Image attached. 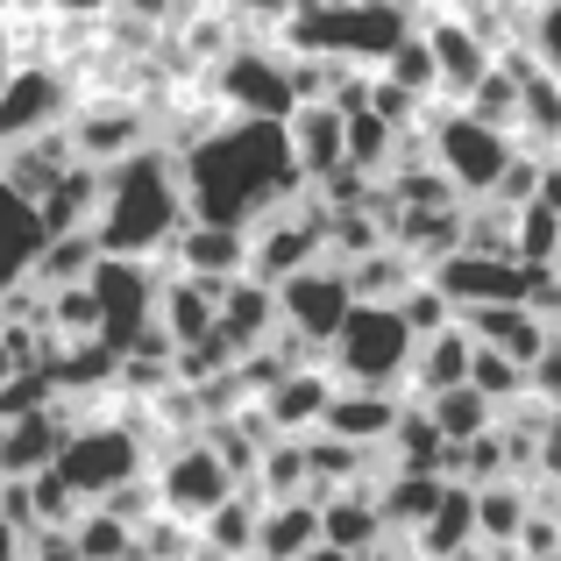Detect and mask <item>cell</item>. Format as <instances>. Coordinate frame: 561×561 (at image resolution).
<instances>
[{"mask_svg":"<svg viewBox=\"0 0 561 561\" xmlns=\"http://www.w3.org/2000/svg\"><path fill=\"white\" fill-rule=\"evenodd\" d=\"M179 171L192 220L206 228H263L291 199H306V171L291 157L285 122H228L192 157H179Z\"/></svg>","mask_w":561,"mask_h":561,"instance_id":"6da1fadb","label":"cell"},{"mask_svg":"<svg viewBox=\"0 0 561 561\" xmlns=\"http://www.w3.org/2000/svg\"><path fill=\"white\" fill-rule=\"evenodd\" d=\"M100 179H107V192H100V220H93L100 256L142 263V256L171 249L192 228L185 171H179L171 150H142V157H128V164H107Z\"/></svg>","mask_w":561,"mask_h":561,"instance_id":"7a4b0ae2","label":"cell"},{"mask_svg":"<svg viewBox=\"0 0 561 561\" xmlns=\"http://www.w3.org/2000/svg\"><path fill=\"white\" fill-rule=\"evenodd\" d=\"M426 157H434V171L448 179L462 199H491L497 179L512 171V157H519V142L505 136V128L477 122V114H434L426 107Z\"/></svg>","mask_w":561,"mask_h":561,"instance_id":"3957f363","label":"cell"},{"mask_svg":"<svg viewBox=\"0 0 561 561\" xmlns=\"http://www.w3.org/2000/svg\"><path fill=\"white\" fill-rule=\"evenodd\" d=\"M334 370H342L356 391H398L412 377V356H420V334L405 328L398 306H356L348 328L334 334Z\"/></svg>","mask_w":561,"mask_h":561,"instance_id":"277c9868","label":"cell"},{"mask_svg":"<svg viewBox=\"0 0 561 561\" xmlns=\"http://www.w3.org/2000/svg\"><path fill=\"white\" fill-rule=\"evenodd\" d=\"M57 477H65V491L79 497H114V491H128V483H142L150 469H142V434L136 426H79V434L65 440V455H57Z\"/></svg>","mask_w":561,"mask_h":561,"instance_id":"5b68a950","label":"cell"},{"mask_svg":"<svg viewBox=\"0 0 561 561\" xmlns=\"http://www.w3.org/2000/svg\"><path fill=\"white\" fill-rule=\"evenodd\" d=\"M328 256V206L320 199H291L285 214H271L263 228H249V277L256 285H285V277L313 271Z\"/></svg>","mask_w":561,"mask_h":561,"instance_id":"8992f818","label":"cell"},{"mask_svg":"<svg viewBox=\"0 0 561 561\" xmlns=\"http://www.w3.org/2000/svg\"><path fill=\"white\" fill-rule=\"evenodd\" d=\"M228 497H234V469H228V455H220L214 440L164 448V462H157V505H164L179 526H192V519L206 526Z\"/></svg>","mask_w":561,"mask_h":561,"instance_id":"52a82bcc","label":"cell"},{"mask_svg":"<svg viewBox=\"0 0 561 561\" xmlns=\"http://www.w3.org/2000/svg\"><path fill=\"white\" fill-rule=\"evenodd\" d=\"M214 93L234 122H291L299 114L291 57H277V50H228V65L214 71Z\"/></svg>","mask_w":561,"mask_h":561,"instance_id":"ba28073f","label":"cell"},{"mask_svg":"<svg viewBox=\"0 0 561 561\" xmlns=\"http://www.w3.org/2000/svg\"><path fill=\"white\" fill-rule=\"evenodd\" d=\"M277 306H285V334H299L306 348L328 356L334 334H342L348 313H356V291H348L342 263H313V271H299V277L277 285Z\"/></svg>","mask_w":561,"mask_h":561,"instance_id":"9c48e42d","label":"cell"},{"mask_svg":"<svg viewBox=\"0 0 561 561\" xmlns=\"http://www.w3.org/2000/svg\"><path fill=\"white\" fill-rule=\"evenodd\" d=\"M71 122V85L57 65H14L8 85H0V142L22 150V142H43Z\"/></svg>","mask_w":561,"mask_h":561,"instance_id":"30bf717a","label":"cell"},{"mask_svg":"<svg viewBox=\"0 0 561 561\" xmlns=\"http://www.w3.org/2000/svg\"><path fill=\"white\" fill-rule=\"evenodd\" d=\"M426 285H434L455 313L526 306V291H534V263H519V256H469V249H455L448 263H434V271H426Z\"/></svg>","mask_w":561,"mask_h":561,"instance_id":"8fae6325","label":"cell"},{"mask_svg":"<svg viewBox=\"0 0 561 561\" xmlns=\"http://www.w3.org/2000/svg\"><path fill=\"white\" fill-rule=\"evenodd\" d=\"M93 299H100V342H107L114 356H136L142 334L157 328V285H150V271L128 263V256H100Z\"/></svg>","mask_w":561,"mask_h":561,"instance_id":"7c38bea8","label":"cell"},{"mask_svg":"<svg viewBox=\"0 0 561 561\" xmlns=\"http://www.w3.org/2000/svg\"><path fill=\"white\" fill-rule=\"evenodd\" d=\"M65 136H71V157L93 164V171L157 150V142H150V114H142L136 100H93V107H71Z\"/></svg>","mask_w":561,"mask_h":561,"instance_id":"4fadbf2b","label":"cell"},{"mask_svg":"<svg viewBox=\"0 0 561 561\" xmlns=\"http://www.w3.org/2000/svg\"><path fill=\"white\" fill-rule=\"evenodd\" d=\"M277 334H285V306H277L271 285H256V277H234L228 299H220V328H214V348L228 363L256 356V348H271Z\"/></svg>","mask_w":561,"mask_h":561,"instance_id":"5bb4252c","label":"cell"},{"mask_svg":"<svg viewBox=\"0 0 561 561\" xmlns=\"http://www.w3.org/2000/svg\"><path fill=\"white\" fill-rule=\"evenodd\" d=\"M71 434H79V426H65V405L0 420V483H36L43 469H57V455H65Z\"/></svg>","mask_w":561,"mask_h":561,"instance_id":"9a60e30c","label":"cell"},{"mask_svg":"<svg viewBox=\"0 0 561 561\" xmlns=\"http://www.w3.org/2000/svg\"><path fill=\"white\" fill-rule=\"evenodd\" d=\"M426 50H434V65H440V93H448V100H462V107H469V93H477V85L497 71L491 36H483L477 22H455V14L426 22Z\"/></svg>","mask_w":561,"mask_h":561,"instance_id":"2e32d148","label":"cell"},{"mask_svg":"<svg viewBox=\"0 0 561 561\" xmlns=\"http://www.w3.org/2000/svg\"><path fill=\"white\" fill-rule=\"evenodd\" d=\"M291 136V157H299L306 185H328L334 171H348V114L334 107V100H313V107H299L285 122Z\"/></svg>","mask_w":561,"mask_h":561,"instance_id":"e0dca14e","label":"cell"},{"mask_svg":"<svg viewBox=\"0 0 561 561\" xmlns=\"http://www.w3.org/2000/svg\"><path fill=\"white\" fill-rule=\"evenodd\" d=\"M462 328L477 334V348H497V356H512L526 377H534V363L548 356L554 328L534 313V306H483V313H462Z\"/></svg>","mask_w":561,"mask_h":561,"instance_id":"ac0fdd59","label":"cell"},{"mask_svg":"<svg viewBox=\"0 0 561 561\" xmlns=\"http://www.w3.org/2000/svg\"><path fill=\"white\" fill-rule=\"evenodd\" d=\"M398 420H405V391H334L320 426L334 440H348V448H391Z\"/></svg>","mask_w":561,"mask_h":561,"instance_id":"d6986e66","label":"cell"},{"mask_svg":"<svg viewBox=\"0 0 561 561\" xmlns=\"http://www.w3.org/2000/svg\"><path fill=\"white\" fill-rule=\"evenodd\" d=\"M164 256L179 263V277H220V285H234V277H249V228H206V220H192Z\"/></svg>","mask_w":561,"mask_h":561,"instance_id":"ffe728a7","label":"cell"},{"mask_svg":"<svg viewBox=\"0 0 561 561\" xmlns=\"http://www.w3.org/2000/svg\"><path fill=\"white\" fill-rule=\"evenodd\" d=\"M43 242H50V234H43L36 199H22V192L0 179V299L28 285V271H36Z\"/></svg>","mask_w":561,"mask_h":561,"instance_id":"44dd1931","label":"cell"},{"mask_svg":"<svg viewBox=\"0 0 561 561\" xmlns=\"http://www.w3.org/2000/svg\"><path fill=\"white\" fill-rule=\"evenodd\" d=\"M328 548L320 534V497H291V505H263L256 519V561H306Z\"/></svg>","mask_w":561,"mask_h":561,"instance_id":"7402d4cb","label":"cell"},{"mask_svg":"<svg viewBox=\"0 0 561 561\" xmlns=\"http://www.w3.org/2000/svg\"><path fill=\"white\" fill-rule=\"evenodd\" d=\"M320 534H328V548H342L348 561H370L391 526H383L370 491H342V497H320Z\"/></svg>","mask_w":561,"mask_h":561,"instance_id":"603a6c76","label":"cell"},{"mask_svg":"<svg viewBox=\"0 0 561 561\" xmlns=\"http://www.w3.org/2000/svg\"><path fill=\"white\" fill-rule=\"evenodd\" d=\"M469 363H477V334L455 320V328H440L434 342H420V356H412V391L420 398L455 391V383H469Z\"/></svg>","mask_w":561,"mask_h":561,"instance_id":"cb8c5ba5","label":"cell"},{"mask_svg":"<svg viewBox=\"0 0 561 561\" xmlns=\"http://www.w3.org/2000/svg\"><path fill=\"white\" fill-rule=\"evenodd\" d=\"M328 405H334V383L320 377V370H291L271 398H263V412H271V426H277L285 440H299V426L328 420Z\"/></svg>","mask_w":561,"mask_h":561,"instance_id":"d4e9b609","label":"cell"},{"mask_svg":"<svg viewBox=\"0 0 561 561\" xmlns=\"http://www.w3.org/2000/svg\"><path fill=\"white\" fill-rule=\"evenodd\" d=\"M93 271H100V242H93V234H50L43 256H36V271H28V285L50 299V291L93 285Z\"/></svg>","mask_w":561,"mask_h":561,"instance_id":"484cf974","label":"cell"},{"mask_svg":"<svg viewBox=\"0 0 561 561\" xmlns=\"http://www.w3.org/2000/svg\"><path fill=\"white\" fill-rule=\"evenodd\" d=\"M440 497H448V477H412V469H391V483L377 491V512H383V526H412L420 534L426 519L440 512Z\"/></svg>","mask_w":561,"mask_h":561,"instance_id":"4316f807","label":"cell"},{"mask_svg":"<svg viewBox=\"0 0 561 561\" xmlns=\"http://www.w3.org/2000/svg\"><path fill=\"white\" fill-rule=\"evenodd\" d=\"M491 398L477 391V383H455V391H440V398H426V420L440 426V440L448 448H469V440H483L491 434Z\"/></svg>","mask_w":561,"mask_h":561,"instance_id":"83f0119b","label":"cell"},{"mask_svg":"<svg viewBox=\"0 0 561 561\" xmlns=\"http://www.w3.org/2000/svg\"><path fill=\"white\" fill-rule=\"evenodd\" d=\"M313 497V469H306V440H271L256 462V505H291Z\"/></svg>","mask_w":561,"mask_h":561,"instance_id":"f1b7e54d","label":"cell"},{"mask_svg":"<svg viewBox=\"0 0 561 561\" xmlns=\"http://www.w3.org/2000/svg\"><path fill=\"white\" fill-rule=\"evenodd\" d=\"M526 519H534L526 483H491V491H477V540H491V548H519Z\"/></svg>","mask_w":561,"mask_h":561,"instance_id":"f546056e","label":"cell"},{"mask_svg":"<svg viewBox=\"0 0 561 561\" xmlns=\"http://www.w3.org/2000/svg\"><path fill=\"white\" fill-rule=\"evenodd\" d=\"M71 548H79V561H136V526L93 505V512H79V526H71Z\"/></svg>","mask_w":561,"mask_h":561,"instance_id":"4dcf8cb0","label":"cell"},{"mask_svg":"<svg viewBox=\"0 0 561 561\" xmlns=\"http://www.w3.org/2000/svg\"><path fill=\"white\" fill-rule=\"evenodd\" d=\"M256 519H263L256 497H228V505L206 519V554H242V561H256Z\"/></svg>","mask_w":561,"mask_h":561,"instance_id":"1f68e13d","label":"cell"},{"mask_svg":"<svg viewBox=\"0 0 561 561\" xmlns=\"http://www.w3.org/2000/svg\"><path fill=\"white\" fill-rule=\"evenodd\" d=\"M391 448H398V469H412V477H440V455H448V440H440V426L426 420V405H420V412H405V420H398Z\"/></svg>","mask_w":561,"mask_h":561,"instance_id":"d6a6232c","label":"cell"},{"mask_svg":"<svg viewBox=\"0 0 561 561\" xmlns=\"http://www.w3.org/2000/svg\"><path fill=\"white\" fill-rule=\"evenodd\" d=\"M383 79L405 85L412 100H434L440 93V65H434V50H426V36H405V43H398L391 65H383Z\"/></svg>","mask_w":561,"mask_h":561,"instance_id":"836d02e7","label":"cell"},{"mask_svg":"<svg viewBox=\"0 0 561 561\" xmlns=\"http://www.w3.org/2000/svg\"><path fill=\"white\" fill-rule=\"evenodd\" d=\"M469 383H477L491 405H512L519 391H534V377H526L512 356H497V348H477V363H469Z\"/></svg>","mask_w":561,"mask_h":561,"instance_id":"e575fe53","label":"cell"},{"mask_svg":"<svg viewBox=\"0 0 561 561\" xmlns=\"http://www.w3.org/2000/svg\"><path fill=\"white\" fill-rule=\"evenodd\" d=\"M534 57L548 71H561V0H540V14H534Z\"/></svg>","mask_w":561,"mask_h":561,"instance_id":"d590c367","label":"cell"},{"mask_svg":"<svg viewBox=\"0 0 561 561\" xmlns=\"http://www.w3.org/2000/svg\"><path fill=\"white\" fill-rule=\"evenodd\" d=\"M534 398H540L548 412H561V334L548 342V356L534 363Z\"/></svg>","mask_w":561,"mask_h":561,"instance_id":"8d00e7d4","label":"cell"},{"mask_svg":"<svg viewBox=\"0 0 561 561\" xmlns=\"http://www.w3.org/2000/svg\"><path fill=\"white\" fill-rule=\"evenodd\" d=\"M43 8H50V14H100L107 0H43Z\"/></svg>","mask_w":561,"mask_h":561,"instance_id":"74e56055","label":"cell"},{"mask_svg":"<svg viewBox=\"0 0 561 561\" xmlns=\"http://www.w3.org/2000/svg\"><path fill=\"white\" fill-rule=\"evenodd\" d=\"M28 548H22V534H14V526L8 519H0V561H22Z\"/></svg>","mask_w":561,"mask_h":561,"instance_id":"f35d334b","label":"cell"},{"mask_svg":"<svg viewBox=\"0 0 561 561\" xmlns=\"http://www.w3.org/2000/svg\"><path fill=\"white\" fill-rule=\"evenodd\" d=\"M22 65V57H14V43H8V28H0V85H8V71Z\"/></svg>","mask_w":561,"mask_h":561,"instance_id":"ab89813d","label":"cell"},{"mask_svg":"<svg viewBox=\"0 0 561 561\" xmlns=\"http://www.w3.org/2000/svg\"><path fill=\"white\" fill-rule=\"evenodd\" d=\"M14 8H22V0H0V22H8V14H14Z\"/></svg>","mask_w":561,"mask_h":561,"instance_id":"60d3db41","label":"cell"},{"mask_svg":"<svg viewBox=\"0 0 561 561\" xmlns=\"http://www.w3.org/2000/svg\"><path fill=\"white\" fill-rule=\"evenodd\" d=\"M420 8H440V0H420Z\"/></svg>","mask_w":561,"mask_h":561,"instance_id":"b9f144b4","label":"cell"},{"mask_svg":"<svg viewBox=\"0 0 561 561\" xmlns=\"http://www.w3.org/2000/svg\"><path fill=\"white\" fill-rule=\"evenodd\" d=\"M179 8H192V0H179Z\"/></svg>","mask_w":561,"mask_h":561,"instance_id":"7bdbcfd3","label":"cell"},{"mask_svg":"<svg viewBox=\"0 0 561 561\" xmlns=\"http://www.w3.org/2000/svg\"><path fill=\"white\" fill-rule=\"evenodd\" d=\"M22 561H28V554H22Z\"/></svg>","mask_w":561,"mask_h":561,"instance_id":"ee69618b","label":"cell"}]
</instances>
